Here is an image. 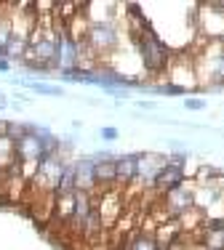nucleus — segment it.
Wrapping results in <instances>:
<instances>
[{
	"instance_id": "obj_1",
	"label": "nucleus",
	"mask_w": 224,
	"mask_h": 250,
	"mask_svg": "<svg viewBox=\"0 0 224 250\" xmlns=\"http://www.w3.org/2000/svg\"><path fill=\"white\" fill-rule=\"evenodd\" d=\"M134 45H136V59L141 64L147 75H160L163 69L168 67L171 62V48L166 45V40L155 32L150 24H147L136 38H131Z\"/></svg>"
},
{
	"instance_id": "obj_2",
	"label": "nucleus",
	"mask_w": 224,
	"mask_h": 250,
	"mask_svg": "<svg viewBox=\"0 0 224 250\" xmlns=\"http://www.w3.org/2000/svg\"><path fill=\"white\" fill-rule=\"evenodd\" d=\"M120 40H123V32L117 29L115 21H110V24H91L88 38H86V45L96 53L99 62H104V59L120 45Z\"/></svg>"
},
{
	"instance_id": "obj_3",
	"label": "nucleus",
	"mask_w": 224,
	"mask_h": 250,
	"mask_svg": "<svg viewBox=\"0 0 224 250\" xmlns=\"http://www.w3.org/2000/svg\"><path fill=\"white\" fill-rule=\"evenodd\" d=\"M14 154H16V165H38L45 157L43 139L35 133V125H29V130L24 136L14 139Z\"/></svg>"
},
{
	"instance_id": "obj_4",
	"label": "nucleus",
	"mask_w": 224,
	"mask_h": 250,
	"mask_svg": "<svg viewBox=\"0 0 224 250\" xmlns=\"http://www.w3.org/2000/svg\"><path fill=\"white\" fill-rule=\"evenodd\" d=\"M163 210H166V216L168 218H179L181 213H187L190 208H195L192 205V181L187 178L181 187H176V189H171L168 194H163Z\"/></svg>"
},
{
	"instance_id": "obj_5",
	"label": "nucleus",
	"mask_w": 224,
	"mask_h": 250,
	"mask_svg": "<svg viewBox=\"0 0 224 250\" xmlns=\"http://www.w3.org/2000/svg\"><path fill=\"white\" fill-rule=\"evenodd\" d=\"M166 163H168V157L166 154H157V152L136 154V184H141L144 189H152V181L166 168Z\"/></svg>"
},
{
	"instance_id": "obj_6",
	"label": "nucleus",
	"mask_w": 224,
	"mask_h": 250,
	"mask_svg": "<svg viewBox=\"0 0 224 250\" xmlns=\"http://www.w3.org/2000/svg\"><path fill=\"white\" fill-rule=\"evenodd\" d=\"M72 176H75V189H78V192L93 194L99 189L96 187V163H93L91 154L75 160L72 163Z\"/></svg>"
},
{
	"instance_id": "obj_7",
	"label": "nucleus",
	"mask_w": 224,
	"mask_h": 250,
	"mask_svg": "<svg viewBox=\"0 0 224 250\" xmlns=\"http://www.w3.org/2000/svg\"><path fill=\"white\" fill-rule=\"evenodd\" d=\"M184 181H187L184 168H179V165H171V163H166V168H163L160 173L155 176V181H152V192H155L157 197H163V194H168V192H171V189L181 187Z\"/></svg>"
},
{
	"instance_id": "obj_8",
	"label": "nucleus",
	"mask_w": 224,
	"mask_h": 250,
	"mask_svg": "<svg viewBox=\"0 0 224 250\" xmlns=\"http://www.w3.org/2000/svg\"><path fill=\"white\" fill-rule=\"evenodd\" d=\"M117 168V187H131L136 181V154H123L115 160Z\"/></svg>"
},
{
	"instance_id": "obj_9",
	"label": "nucleus",
	"mask_w": 224,
	"mask_h": 250,
	"mask_svg": "<svg viewBox=\"0 0 224 250\" xmlns=\"http://www.w3.org/2000/svg\"><path fill=\"white\" fill-rule=\"evenodd\" d=\"M19 85H24L29 88L32 93H38V96H67L64 93V88L62 85H54V83H45V80H32V77H22V80H16Z\"/></svg>"
},
{
	"instance_id": "obj_10",
	"label": "nucleus",
	"mask_w": 224,
	"mask_h": 250,
	"mask_svg": "<svg viewBox=\"0 0 224 250\" xmlns=\"http://www.w3.org/2000/svg\"><path fill=\"white\" fill-rule=\"evenodd\" d=\"M123 250H160L155 242V237H152V231H144V229H136L131 237L126 240V245Z\"/></svg>"
},
{
	"instance_id": "obj_11",
	"label": "nucleus",
	"mask_w": 224,
	"mask_h": 250,
	"mask_svg": "<svg viewBox=\"0 0 224 250\" xmlns=\"http://www.w3.org/2000/svg\"><path fill=\"white\" fill-rule=\"evenodd\" d=\"M16 165V154H14V139L0 136V170H8Z\"/></svg>"
},
{
	"instance_id": "obj_12",
	"label": "nucleus",
	"mask_w": 224,
	"mask_h": 250,
	"mask_svg": "<svg viewBox=\"0 0 224 250\" xmlns=\"http://www.w3.org/2000/svg\"><path fill=\"white\" fill-rule=\"evenodd\" d=\"M59 77H62L64 83H83V72H80L78 67H75V69H62Z\"/></svg>"
},
{
	"instance_id": "obj_13",
	"label": "nucleus",
	"mask_w": 224,
	"mask_h": 250,
	"mask_svg": "<svg viewBox=\"0 0 224 250\" xmlns=\"http://www.w3.org/2000/svg\"><path fill=\"white\" fill-rule=\"evenodd\" d=\"M99 139H102V141H107V144H110V141H117V139H120V130H117V128H112V125H107V128H102V130H99Z\"/></svg>"
},
{
	"instance_id": "obj_14",
	"label": "nucleus",
	"mask_w": 224,
	"mask_h": 250,
	"mask_svg": "<svg viewBox=\"0 0 224 250\" xmlns=\"http://www.w3.org/2000/svg\"><path fill=\"white\" fill-rule=\"evenodd\" d=\"M184 109H190V112H203V109H205V99H184Z\"/></svg>"
},
{
	"instance_id": "obj_15",
	"label": "nucleus",
	"mask_w": 224,
	"mask_h": 250,
	"mask_svg": "<svg viewBox=\"0 0 224 250\" xmlns=\"http://www.w3.org/2000/svg\"><path fill=\"white\" fill-rule=\"evenodd\" d=\"M11 69H14V64H11L8 59H5L3 53H0V72H11Z\"/></svg>"
},
{
	"instance_id": "obj_16",
	"label": "nucleus",
	"mask_w": 224,
	"mask_h": 250,
	"mask_svg": "<svg viewBox=\"0 0 224 250\" xmlns=\"http://www.w3.org/2000/svg\"><path fill=\"white\" fill-rule=\"evenodd\" d=\"M0 96H3V91H0Z\"/></svg>"
}]
</instances>
